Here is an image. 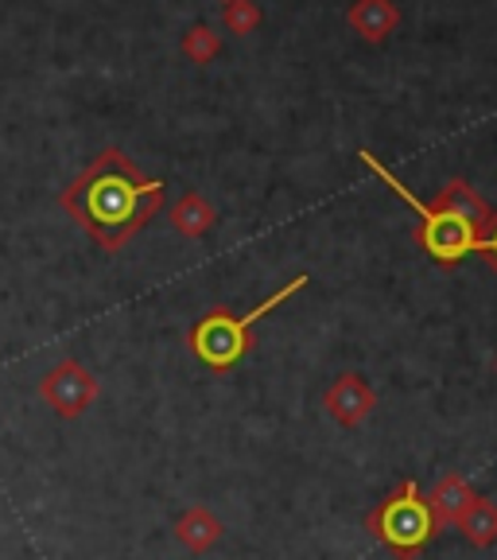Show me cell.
Returning a JSON list of instances; mask_svg holds the SVG:
<instances>
[{
  "instance_id": "obj_5",
  "label": "cell",
  "mask_w": 497,
  "mask_h": 560,
  "mask_svg": "<svg viewBox=\"0 0 497 560\" xmlns=\"http://www.w3.org/2000/svg\"><path fill=\"white\" fill-rule=\"evenodd\" d=\"M397 24H401V12H397L393 0H358V4L350 9V27H354L362 39H369V44L384 39Z\"/></svg>"
},
{
  "instance_id": "obj_6",
  "label": "cell",
  "mask_w": 497,
  "mask_h": 560,
  "mask_svg": "<svg viewBox=\"0 0 497 560\" xmlns=\"http://www.w3.org/2000/svg\"><path fill=\"white\" fill-rule=\"evenodd\" d=\"M436 207H447V210H454L459 219H466L474 230H478V237L486 234V226H489V219H494V210L486 207V202L478 199V195L471 191V187L463 184V179H451V184L439 191V199H436Z\"/></svg>"
},
{
  "instance_id": "obj_8",
  "label": "cell",
  "mask_w": 497,
  "mask_h": 560,
  "mask_svg": "<svg viewBox=\"0 0 497 560\" xmlns=\"http://www.w3.org/2000/svg\"><path fill=\"white\" fill-rule=\"evenodd\" d=\"M218 32H210V27H191L184 39V51L191 55L194 62H210L214 55H218Z\"/></svg>"
},
{
  "instance_id": "obj_9",
  "label": "cell",
  "mask_w": 497,
  "mask_h": 560,
  "mask_svg": "<svg viewBox=\"0 0 497 560\" xmlns=\"http://www.w3.org/2000/svg\"><path fill=\"white\" fill-rule=\"evenodd\" d=\"M257 20H261V12H257L253 0H234V4H226V27H234L237 35L253 32Z\"/></svg>"
},
{
  "instance_id": "obj_7",
  "label": "cell",
  "mask_w": 497,
  "mask_h": 560,
  "mask_svg": "<svg viewBox=\"0 0 497 560\" xmlns=\"http://www.w3.org/2000/svg\"><path fill=\"white\" fill-rule=\"evenodd\" d=\"M175 222H179V230H187V234H202V230L214 222V210H210L199 195H187V199L179 202V210H175Z\"/></svg>"
},
{
  "instance_id": "obj_1",
  "label": "cell",
  "mask_w": 497,
  "mask_h": 560,
  "mask_svg": "<svg viewBox=\"0 0 497 560\" xmlns=\"http://www.w3.org/2000/svg\"><path fill=\"white\" fill-rule=\"evenodd\" d=\"M164 202V184L140 175L129 156L117 149H105L74 184L62 191V207L70 219L94 234L102 249H121L144 222L152 219Z\"/></svg>"
},
{
  "instance_id": "obj_3",
  "label": "cell",
  "mask_w": 497,
  "mask_h": 560,
  "mask_svg": "<svg viewBox=\"0 0 497 560\" xmlns=\"http://www.w3.org/2000/svg\"><path fill=\"white\" fill-rule=\"evenodd\" d=\"M362 160H366V164L374 167L377 175H381L384 184L393 187V191L401 195V199L409 202V207L419 214L416 237H419V245H424V249H428V254L436 257V261L454 265V261H463L466 254H474V245H478V230H474L471 222L459 219L454 210L436 207V202H419L416 195H412L409 187H404L401 179H397V175H389V167L377 164V156H369V152H362Z\"/></svg>"
},
{
  "instance_id": "obj_11",
  "label": "cell",
  "mask_w": 497,
  "mask_h": 560,
  "mask_svg": "<svg viewBox=\"0 0 497 560\" xmlns=\"http://www.w3.org/2000/svg\"><path fill=\"white\" fill-rule=\"evenodd\" d=\"M226 4H234V0H226Z\"/></svg>"
},
{
  "instance_id": "obj_2",
  "label": "cell",
  "mask_w": 497,
  "mask_h": 560,
  "mask_svg": "<svg viewBox=\"0 0 497 560\" xmlns=\"http://www.w3.org/2000/svg\"><path fill=\"white\" fill-rule=\"evenodd\" d=\"M307 284V277H296V280H288L280 292H272L269 300H264L261 307H253V312H245V315H229L226 307H214V312L202 319L199 327L191 331V350L199 354L202 362H206L210 370H229L237 359H241L245 350H249V327L261 319L264 312H272L276 304H284V300L292 296V292H299Z\"/></svg>"
},
{
  "instance_id": "obj_4",
  "label": "cell",
  "mask_w": 497,
  "mask_h": 560,
  "mask_svg": "<svg viewBox=\"0 0 497 560\" xmlns=\"http://www.w3.org/2000/svg\"><path fill=\"white\" fill-rule=\"evenodd\" d=\"M374 534L381 537L389 549L404 552V557H412L419 545L431 541V534H436V514H431L428 502L419 499L416 482H404L397 494H389V499L381 502V510L374 514Z\"/></svg>"
},
{
  "instance_id": "obj_10",
  "label": "cell",
  "mask_w": 497,
  "mask_h": 560,
  "mask_svg": "<svg viewBox=\"0 0 497 560\" xmlns=\"http://www.w3.org/2000/svg\"><path fill=\"white\" fill-rule=\"evenodd\" d=\"M474 254H482L489 265L497 269V214L489 219V226H486V234L478 237V245H474Z\"/></svg>"
}]
</instances>
